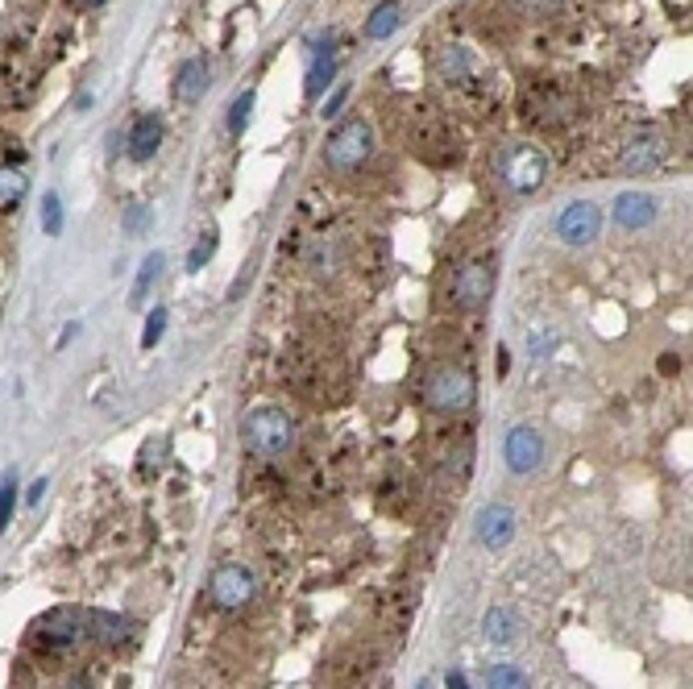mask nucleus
Masks as SVG:
<instances>
[{
	"label": "nucleus",
	"mask_w": 693,
	"mask_h": 689,
	"mask_svg": "<svg viewBox=\"0 0 693 689\" xmlns=\"http://www.w3.org/2000/svg\"><path fill=\"white\" fill-rule=\"evenodd\" d=\"M30 652L46 656V660H63L75 656L83 644H88V611H75V606H63V611H46L30 623V636H25Z\"/></svg>",
	"instance_id": "f257e3e1"
},
{
	"label": "nucleus",
	"mask_w": 693,
	"mask_h": 689,
	"mask_svg": "<svg viewBox=\"0 0 693 689\" xmlns=\"http://www.w3.org/2000/svg\"><path fill=\"white\" fill-rule=\"evenodd\" d=\"M299 440L295 420L283 407H254L241 420V445L254 457H287Z\"/></svg>",
	"instance_id": "f03ea898"
},
{
	"label": "nucleus",
	"mask_w": 693,
	"mask_h": 689,
	"mask_svg": "<svg viewBox=\"0 0 693 689\" xmlns=\"http://www.w3.org/2000/svg\"><path fill=\"white\" fill-rule=\"evenodd\" d=\"M407 142H411V154L432 162V167H449V162L461 158V137L436 108H415L407 121Z\"/></svg>",
	"instance_id": "7ed1b4c3"
},
{
	"label": "nucleus",
	"mask_w": 693,
	"mask_h": 689,
	"mask_svg": "<svg viewBox=\"0 0 693 689\" xmlns=\"http://www.w3.org/2000/svg\"><path fill=\"white\" fill-rule=\"evenodd\" d=\"M370 154H374V129L362 117L341 121L337 129L328 133V142H324V162H328L332 171H341V175L366 167Z\"/></svg>",
	"instance_id": "20e7f679"
},
{
	"label": "nucleus",
	"mask_w": 693,
	"mask_h": 689,
	"mask_svg": "<svg viewBox=\"0 0 693 689\" xmlns=\"http://www.w3.org/2000/svg\"><path fill=\"white\" fill-rule=\"evenodd\" d=\"M424 403L436 416H461L474 407V378L461 366H436L424 382Z\"/></svg>",
	"instance_id": "39448f33"
},
{
	"label": "nucleus",
	"mask_w": 693,
	"mask_h": 689,
	"mask_svg": "<svg viewBox=\"0 0 693 689\" xmlns=\"http://www.w3.org/2000/svg\"><path fill=\"white\" fill-rule=\"evenodd\" d=\"M208 598L216 611H245L249 602L258 598V573L249 565H220L212 577H208Z\"/></svg>",
	"instance_id": "423d86ee"
},
{
	"label": "nucleus",
	"mask_w": 693,
	"mask_h": 689,
	"mask_svg": "<svg viewBox=\"0 0 693 689\" xmlns=\"http://www.w3.org/2000/svg\"><path fill=\"white\" fill-rule=\"evenodd\" d=\"M436 79L445 88H453V92H465V96H478V92H486V79H482V71H478V63H474V54H469L465 46H440L436 50Z\"/></svg>",
	"instance_id": "0eeeda50"
},
{
	"label": "nucleus",
	"mask_w": 693,
	"mask_h": 689,
	"mask_svg": "<svg viewBox=\"0 0 693 689\" xmlns=\"http://www.w3.org/2000/svg\"><path fill=\"white\" fill-rule=\"evenodd\" d=\"M498 175L507 179L511 191H519V196H528V191H536L548 175V158L536 150V146H507L503 158H498Z\"/></svg>",
	"instance_id": "6e6552de"
},
{
	"label": "nucleus",
	"mask_w": 693,
	"mask_h": 689,
	"mask_svg": "<svg viewBox=\"0 0 693 689\" xmlns=\"http://www.w3.org/2000/svg\"><path fill=\"white\" fill-rule=\"evenodd\" d=\"M523 113L536 125H561L573 117V96H565L552 79H540V84L523 92Z\"/></svg>",
	"instance_id": "1a4fd4ad"
},
{
	"label": "nucleus",
	"mask_w": 693,
	"mask_h": 689,
	"mask_svg": "<svg viewBox=\"0 0 693 689\" xmlns=\"http://www.w3.org/2000/svg\"><path fill=\"white\" fill-rule=\"evenodd\" d=\"M490 295H494V270L486 262H465L453 279V303L461 312H478L490 303Z\"/></svg>",
	"instance_id": "9d476101"
},
{
	"label": "nucleus",
	"mask_w": 693,
	"mask_h": 689,
	"mask_svg": "<svg viewBox=\"0 0 693 689\" xmlns=\"http://www.w3.org/2000/svg\"><path fill=\"white\" fill-rule=\"evenodd\" d=\"M602 233V212L590 200H577L557 216V237L565 245H590Z\"/></svg>",
	"instance_id": "9b49d317"
},
{
	"label": "nucleus",
	"mask_w": 693,
	"mask_h": 689,
	"mask_svg": "<svg viewBox=\"0 0 693 689\" xmlns=\"http://www.w3.org/2000/svg\"><path fill=\"white\" fill-rule=\"evenodd\" d=\"M503 457H507V470L511 474H532L536 465L544 461V440L536 428L519 424L507 432V445H503Z\"/></svg>",
	"instance_id": "f8f14e48"
},
{
	"label": "nucleus",
	"mask_w": 693,
	"mask_h": 689,
	"mask_svg": "<svg viewBox=\"0 0 693 689\" xmlns=\"http://www.w3.org/2000/svg\"><path fill=\"white\" fill-rule=\"evenodd\" d=\"M133 640V623L113 611H88V644L100 648H121Z\"/></svg>",
	"instance_id": "ddd939ff"
},
{
	"label": "nucleus",
	"mask_w": 693,
	"mask_h": 689,
	"mask_svg": "<svg viewBox=\"0 0 693 689\" xmlns=\"http://www.w3.org/2000/svg\"><path fill=\"white\" fill-rule=\"evenodd\" d=\"M478 536H482L486 548L511 544V536H515V515H511V507H503V503L486 507V511L478 515Z\"/></svg>",
	"instance_id": "4468645a"
},
{
	"label": "nucleus",
	"mask_w": 693,
	"mask_h": 689,
	"mask_svg": "<svg viewBox=\"0 0 693 689\" xmlns=\"http://www.w3.org/2000/svg\"><path fill=\"white\" fill-rule=\"evenodd\" d=\"M652 216H656V200L648 191H623L615 200V220L623 229H644V225H652Z\"/></svg>",
	"instance_id": "2eb2a0df"
},
{
	"label": "nucleus",
	"mask_w": 693,
	"mask_h": 689,
	"mask_svg": "<svg viewBox=\"0 0 693 689\" xmlns=\"http://www.w3.org/2000/svg\"><path fill=\"white\" fill-rule=\"evenodd\" d=\"M162 146V121L158 117H137L129 129V158L133 162H150Z\"/></svg>",
	"instance_id": "dca6fc26"
},
{
	"label": "nucleus",
	"mask_w": 693,
	"mask_h": 689,
	"mask_svg": "<svg viewBox=\"0 0 693 689\" xmlns=\"http://www.w3.org/2000/svg\"><path fill=\"white\" fill-rule=\"evenodd\" d=\"M660 154H664V146L656 142V137H640V142H631V146L623 150L619 167H623L627 175H648L652 167H660Z\"/></svg>",
	"instance_id": "f3484780"
},
{
	"label": "nucleus",
	"mask_w": 693,
	"mask_h": 689,
	"mask_svg": "<svg viewBox=\"0 0 693 689\" xmlns=\"http://www.w3.org/2000/svg\"><path fill=\"white\" fill-rule=\"evenodd\" d=\"M208 84H212V67H208V59H187L183 71H179L175 92H179V100H191V104H196V100L208 92Z\"/></svg>",
	"instance_id": "a211bd4d"
},
{
	"label": "nucleus",
	"mask_w": 693,
	"mask_h": 689,
	"mask_svg": "<svg viewBox=\"0 0 693 689\" xmlns=\"http://www.w3.org/2000/svg\"><path fill=\"white\" fill-rule=\"evenodd\" d=\"M482 631H486V644H498V648H503V644H515V640H519V619L498 606V611H486Z\"/></svg>",
	"instance_id": "6ab92c4d"
},
{
	"label": "nucleus",
	"mask_w": 693,
	"mask_h": 689,
	"mask_svg": "<svg viewBox=\"0 0 693 689\" xmlns=\"http://www.w3.org/2000/svg\"><path fill=\"white\" fill-rule=\"evenodd\" d=\"M332 75H337V54H332V38L320 42V54H316V63L308 71V96L316 100L328 84H332Z\"/></svg>",
	"instance_id": "aec40b11"
},
{
	"label": "nucleus",
	"mask_w": 693,
	"mask_h": 689,
	"mask_svg": "<svg viewBox=\"0 0 693 689\" xmlns=\"http://www.w3.org/2000/svg\"><path fill=\"white\" fill-rule=\"evenodd\" d=\"M399 21H403V5L399 0H386V5H378L366 21V34L370 38H386V34H395L399 30Z\"/></svg>",
	"instance_id": "412c9836"
},
{
	"label": "nucleus",
	"mask_w": 693,
	"mask_h": 689,
	"mask_svg": "<svg viewBox=\"0 0 693 689\" xmlns=\"http://www.w3.org/2000/svg\"><path fill=\"white\" fill-rule=\"evenodd\" d=\"M25 196V175L17 167H0V212H13Z\"/></svg>",
	"instance_id": "4be33fe9"
},
{
	"label": "nucleus",
	"mask_w": 693,
	"mask_h": 689,
	"mask_svg": "<svg viewBox=\"0 0 693 689\" xmlns=\"http://www.w3.org/2000/svg\"><path fill=\"white\" fill-rule=\"evenodd\" d=\"M486 689H532L528 673L519 665H490L486 669Z\"/></svg>",
	"instance_id": "5701e85b"
},
{
	"label": "nucleus",
	"mask_w": 693,
	"mask_h": 689,
	"mask_svg": "<svg viewBox=\"0 0 693 689\" xmlns=\"http://www.w3.org/2000/svg\"><path fill=\"white\" fill-rule=\"evenodd\" d=\"M158 274H162V254H150L146 262H142V270H137V283H133V308H142L146 303V295H150V287L158 283Z\"/></svg>",
	"instance_id": "b1692460"
},
{
	"label": "nucleus",
	"mask_w": 693,
	"mask_h": 689,
	"mask_svg": "<svg viewBox=\"0 0 693 689\" xmlns=\"http://www.w3.org/2000/svg\"><path fill=\"white\" fill-rule=\"evenodd\" d=\"M42 229L54 237V233H63V200L54 196V191H46L42 196Z\"/></svg>",
	"instance_id": "393cba45"
},
{
	"label": "nucleus",
	"mask_w": 693,
	"mask_h": 689,
	"mask_svg": "<svg viewBox=\"0 0 693 689\" xmlns=\"http://www.w3.org/2000/svg\"><path fill=\"white\" fill-rule=\"evenodd\" d=\"M13 511H17V482H13V474H9L5 482H0V536H5Z\"/></svg>",
	"instance_id": "a878e982"
},
{
	"label": "nucleus",
	"mask_w": 693,
	"mask_h": 689,
	"mask_svg": "<svg viewBox=\"0 0 693 689\" xmlns=\"http://www.w3.org/2000/svg\"><path fill=\"white\" fill-rule=\"evenodd\" d=\"M249 113H254V92H241L229 108V133H241L249 125Z\"/></svg>",
	"instance_id": "bb28decb"
},
{
	"label": "nucleus",
	"mask_w": 693,
	"mask_h": 689,
	"mask_svg": "<svg viewBox=\"0 0 693 689\" xmlns=\"http://www.w3.org/2000/svg\"><path fill=\"white\" fill-rule=\"evenodd\" d=\"M216 241H220V237H216V233L208 229V233H204V237L196 241V250L187 254V270H204V266H208V258L216 254Z\"/></svg>",
	"instance_id": "cd10ccee"
},
{
	"label": "nucleus",
	"mask_w": 693,
	"mask_h": 689,
	"mask_svg": "<svg viewBox=\"0 0 693 689\" xmlns=\"http://www.w3.org/2000/svg\"><path fill=\"white\" fill-rule=\"evenodd\" d=\"M166 320H171V316H166V308H154V312L146 316V328H142V345H146V349H154V345L162 341Z\"/></svg>",
	"instance_id": "c85d7f7f"
},
{
	"label": "nucleus",
	"mask_w": 693,
	"mask_h": 689,
	"mask_svg": "<svg viewBox=\"0 0 693 689\" xmlns=\"http://www.w3.org/2000/svg\"><path fill=\"white\" fill-rule=\"evenodd\" d=\"M515 5L528 13V17H552V13L565 5V0H515Z\"/></svg>",
	"instance_id": "c756f323"
},
{
	"label": "nucleus",
	"mask_w": 693,
	"mask_h": 689,
	"mask_svg": "<svg viewBox=\"0 0 693 689\" xmlns=\"http://www.w3.org/2000/svg\"><path fill=\"white\" fill-rule=\"evenodd\" d=\"M146 220H150V208L133 204V208H129V216H125V229H129V233H142V229H146Z\"/></svg>",
	"instance_id": "7c9ffc66"
},
{
	"label": "nucleus",
	"mask_w": 693,
	"mask_h": 689,
	"mask_svg": "<svg viewBox=\"0 0 693 689\" xmlns=\"http://www.w3.org/2000/svg\"><path fill=\"white\" fill-rule=\"evenodd\" d=\"M552 349H557V333H536L532 337V357H548Z\"/></svg>",
	"instance_id": "2f4dec72"
},
{
	"label": "nucleus",
	"mask_w": 693,
	"mask_h": 689,
	"mask_svg": "<svg viewBox=\"0 0 693 689\" xmlns=\"http://www.w3.org/2000/svg\"><path fill=\"white\" fill-rule=\"evenodd\" d=\"M345 96H349L345 88H341V92H332V100L324 104V117H337V113H341V104H345Z\"/></svg>",
	"instance_id": "473e14b6"
},
{
	"label": "nucleus",
	"mask_w": 693,
	"mask_h": 689,
	"mask_svg": "<svg viewBox=\"0 0 693 689\" xmlns=\"http://www.w3.org/2000/svg\"><path fill=\"white\" fill-rule=\"evenodd\" d=\"M63 689H92V677H88V673H71V677L63 681Z\"/></svg>",
	"instance_id": "72a5a7b5"
},
{
	"label": "nucleus",
	"mask_w": 693,
	"mask_h": 689,
	"mask_svg": "<svg viewBox=\"0 0 693 689\" xmlns=\"http://www.w3.org/2000/svg\"><path fill=\"white\" fill-rule=\"evenodd\" d=\"M445 685H449V689H474V685H469V677H465V673H449V677H445Z\"/></svg>",
	"instance_id": "f704fd0d"
},
{
	"label": "nucleus",
	"mask_w": 693,
	"mask_h": 689,
	"mask_svg": "<svg viewBox=\"0 0 693 689\" xmlns=\"http://www.w3.org/2000/svg\"><path fill=\"white\" fill-rule=\"evenodd\" d=\"M42 494H46V478H38V482L30 486V503H38V499H42Z\"/></svg>",
	"instance_id": "c9c22d12"
},
{
	"label": "nucleus",
	"mask_w": 693,
	"mask_h": 689,
	"mask_svg": "<svg viewBox=\"0 0 693 689\" xmlns=\"http://www.w3.org/2000/svg\"><path fill=\"white\" fill-rule=\"evenodd\" d=\"M79 5H83V9H88V13H92V9H100V5H104V0H79Z\"/></svg>",
	"instance_id": "e433bc0d"
}]
</instances>
